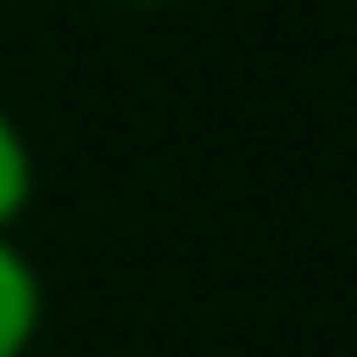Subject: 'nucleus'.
<instances>
[{
    "mask_svg": "<svg viewBox=\"0 0 357 357\" xmlns=\"http://www.w3.org/2000/svg\"><path fill=\"white\" fill-rule=\"evenodd\" d=\"M31 144H25V132H19V119L0 107V232H13L19 226V213L31 207Z\"/></svg>",
    "mask_w": 357,
    "mask_h": 357,
    "instance_id": "2",
    "label": "nucleus"
},
{
    "mask_svg": "<svg viewBox=\"0 0 357 357\" xmlns=\"http://www.w3.org/2000/svg\"><path fill=\"white\" fill-rule=\"evenodd\" d=\"M44 320V289L31 257L13 245V232H0V357H25Z\"/></svg>",
    "mask_w": 357,
    "mask_h": 357,
    "instance_id": "1",
    "label": "nucleus"
},
{
    "mask_svg": "<svg viewBox=\"0 0 357 357\" xmlns=\"http://www.w3.org/2000/svg\"><path fill=\"white\" fill-rule=\"evenodd\" d=\"M113 6H169V0H113Z\"/></svg>",
    "mask_w": 357,
    "mask_h": 357,
    "instance_id": "3",
    "label": "nucleus"
}]
</instances>
